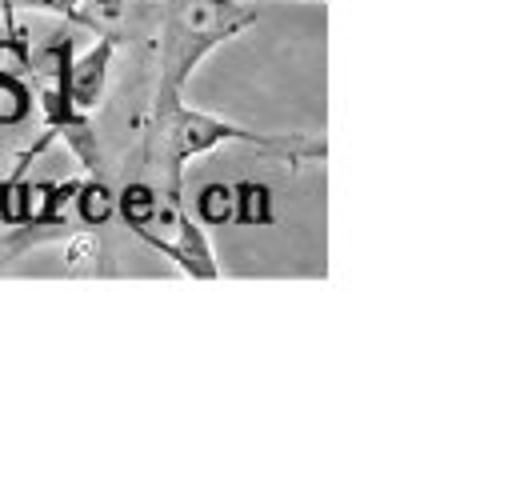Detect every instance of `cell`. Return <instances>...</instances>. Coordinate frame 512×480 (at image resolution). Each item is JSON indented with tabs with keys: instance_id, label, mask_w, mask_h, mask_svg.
<instances>
[{
	"instance_id": "1",
	"label": "cell",
	"mask_w": 512,
	"mask_h": 480,
	"mask_svg": "<svg viewBox=\"0 0 512 480\" xmlns=\"http://www.w3.org/2000/svg\"><path fill=\"white\" fill-rule=\"evenodd\" d=\"M220 144H252L264 148L280 160H320L328 148L324 140H304L296 132H256V128H240L232 120H220L212 112L188 108L184 96H160L152 104V128H148V156L164 176V196L172 200V208L180 204V176L184 164L220 148Z\"/></svg>"
},
{
	"instance_id": "2",
	"label": "cell",
	"mask_w": 512,
	"mask_h": 480,
	"mask_svg": "<svg viewBox=\"0 0 512 480\" xmlns=\"http://www.w3.org/2000/svg\"><path fill=\"white\" fill-rule=\"evenodd\" d=\"M260 20L244 0H168L160 20V96H184L196 64Z\"/></svg>"
},
{
	"instance_id": "3",
	"label": "cell",
	"mask_w": 512,
	"mask_h": 480,
	"mask_svg": "<svg viewBox=\"0 0 512 480\" xmlns=\"http://www.w3.org/2000/svg\"><path fill=\"white\" fill-rule=\"evenodd\" d=\"M172 216H176V240L156 236L148 224H140V228H132V232L144 236V240H148L156 252H164L168 260H176L188 276H196V280H216V276H220V264H216V256H212V244H208V236H204V224L192 220L180 204L172 208Z\"/></svg>"
},
{
	"instance_id": "4",
	"label": "cell",
	"mask_w": 512,
	"mask_h": 480,
	"mask_svg": "<svg viewBox=\"0 0 512 480\" xmlns=\"http://www.w3.org/2000/svg\"><path fill=\"white\" fill-rule=\"evenodd\" d=\"M112 52H116V36L104 32L92 52H84L76 64H68V72H64V100H68L72 112H88L100 100L104 76H108V64H112Z\"/></svg>"
},
{
	"instance_id": "5",
	"label": "cell",
	"mask_w": 512,
	"mask_h": 480,
	"mask_svg": "<svg viewBox=\"0 0 512 480\" xmlns=\"http://www.w3.org/2000/svg\"><path fill=\"white\" fill-rule=\"evenodd\" d=\"M232 220L240 224H272V196L264 184L240 180L232 184Z\"/></svg>"
},
{
	"instance_id": "6",
	"label": "cell",
	"mask_w": 512,
	"mask_h": 480,
	"mask_svg": "<svg viewBox=\"0 0 512 480\" xmlns=\"http://www.w3.org/2000/svg\"><path fill=\"white\" fill-rule=\"evenodd\" d=\"M120 204H124V220H128L132 228L152 224V220L160 216V196H156L148 184H132V188L120 196Z\"/></svg>"
},
{
	"instance_id": "7",
	"label": "cell",
	"mask_w": 512,
	"mask_h": 480,
	"mask_svg": "<svg viewBox=\"0 0 512 480\" xmlns=\"http://www.w3.org/2000/svg\"><path fill=\"white\" fill-rule=\"evenodd\" d=\"M196 212H200V224H224V220H232V188L228 184H208L196 196Z\"/></svg>"
},
{
	"instance_id": "8",
	"label": "cell",
	"mask_w": 512,
	"mask_h": 480,
	"mask_svg": "<svg viewBox=\"0 0 512 480\" xmlns=\"http://www.w3.org/2000/svg\"><path fill=\"white\" fill-rule=\"evenodd\" d=\"M76 192H80V212H84L88 224H100V220L112 216V200H116V196L108 192L104 180H88V184H80Z\"/></svg>"
},
{
	"instance_id": "9",
	"label": "cell",
	"mask_w": 512,
	"mask_h": 480,
	"mask_svg": "<svg viewBox=\"0 0 512 480\" xmlns=\"http://www.w3.org/2000/svg\"><path fill=\"white\" fill-rule=\"evenodd\" d=\"M28 108H32L28 88H24L20 80H0V124H16V120H24Z\"/></svg>"
},
{
	"instance_id": "10",
	"label": "cell",
	"mask_w": 512,
	"mask_h": 480,
	"mask_svg": "<svg viewBox=\"0 0 512 480\" xmlns=\"http://www.w3.org/2000/svg\"><path fill=\"white\" fill-rule=\"evenodd\" d=\"M28 64V44L20 36H0V80H20Z\"/></svg>"
},
{
	"instance_id": "11",
	"label": "cell",
	"mask_w": 512,
	"mask_h": 480,
	"mask_svg": "<svg viewBox=\"0 0 512 480\" xmlns=\"http://www.w3.org/2000/svg\"><path fill=\"white\" fill-rule=\"evenodd\" d=\"M72 8H76L80 20H88V24H112V20H120L124 0H76Z\"/></svg>"
},
{
	"instance_id": "12",
	"label": "cell",
	"mask_w": 512,
	"mask_h": 480,
	"mask_svg": "<svg viewBox=\"0 0 512 480\" xmlns=\"http://www.w3.org/2000/svg\"><path fill=\"white\" fill-rule=\"evenodd\" d=\"M96 252H100V244H96L92 232L72 236V240H68V272H76V268H84L88 260H96Z\"/></svg>"
},
{
	"instance_id": "13",
	"label": "cell",
	"mask_w": 512,
	"mask_h": 480,
	"mask_svg": "<svg viewBox=\"0 0 512 480\" xmlns=\"http://www.w3.org/2000/svg\"><path fill=\"white\" fill-rule=\"evenodd\" d=\"M0 16H4V28H8V36H24V32H20V24H16L12 0H0Z\"/></svg>"
}]
</instances>
